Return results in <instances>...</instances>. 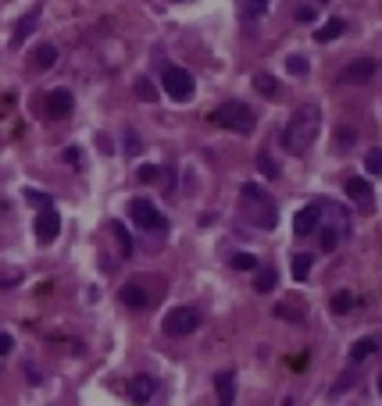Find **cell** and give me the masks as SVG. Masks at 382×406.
I'll return each instance as SVG.
<instances>
[{
  "label": "cell",
  "mask_w": 382,
  "mask_h": 406,
  "mask_svg": "<svg viewBox=\"0 0 382 406\" xmlns=\"http://www.w3.org/2000/svg\"><path fill=\"white\" fill-rule=\"evenodd\" d=\"M268 4H271V0H250V4H247V11H250L254 18H261V14L268 11Z\"/></svg>",
  "instance_id": "obj_36"
},
{
  "label": "cell",
  "mask_w": 382,
  "mask_h": 406,
  "mask_svg": "<svg viewBox=\"0 0 382 406\" xmlns=\"http://www.w3.org/2000/svg\"><path fill=\"white\" fill-rule=\"evenodd\" d=\"M258 171H261V175H268V179H279V175H283L279 164H275V157L268 154V150H258Z\"/></svg>",
  "instance_id": "obj_22"
},
{
  "label": "cell",
  "mask_w": 382,
  "mask_h": 406,
  "mask_svg": "<svg viewBox=\"0 0 382 406\" xmlns=\"http://www.w3.org/2000/svg\"><path fill=\"white\" fill-rule=\"evenodd\" d=\"M271 314L279 317V321H289V325H300V321H304V314H300V310H296V307H286V303H279Z\"/></svg>",
  "instance_id": "obj_26"
},
{
  "label": "cell",
  "mask_w": 382,
  "mask_h": 406,
  "mask_svg": "<svg viewBox=\"0 0 382 406\" xmlns=\"http://www.w3.org/2000/svg\"><path fill=\"white\" fill-rule=\"evenodd\" d=\"M161 85H164V93L172 97L175 103H186L189 97H193V75H189L186 68H175V64H168V68H164Z\"/></svg>",
  "instance_id": "obj_5"
},
{
  "label": "cell",
  "mask_w": 382,
  "mask_h": 406,
  "mask_svg": "<svg viewBox=\"0 0 382 406\" xmlns=\"http://www.w3.org/2000/svg\"><path fill=\"white\" fill-rule=\"evenodd\" d=\"M314 18H318V8H314V4L296 8V21H314Z\"/></svg>",
  "instance_id": "obj_35"
},
{
  "label": "cell",
  "mask_w": 382,
  "mask_h": 406,
  "mask_svg": "<svg viewBox=\"0 0 382 406\" xmlns=\"http://www.w3.org/2000/svg\"><path fill=\"white\" fill-rule=\"evenodd\" d=\"M154 389H157V381H154L151 374H136V378L129 381V399H133V403H151V399H154Z\"/></svg>",
  "instance_id": "obj_15"
},
{
  "label": "cell",
  "mask_w": 382,
  "mask_h": 406,
  "mask_svg": "<svg viewBox=\"0 0 382 406\" xmlns=\"http://www.w3.org/2000/svg\"><path fill=\"white\" fill-rule=\"evenodd\" d=\"M365 168H368V175H382V150H372L365 157Z\"/></svg>",
  "instance_id": "obj_33"
},
{
  "label": "cell",
  "mask_w": 382,
  "mask_h": 406,
  "mask_svg": "<svg viewBox=\"0 0 382 406\" xmlns=\"http://www.w3.org/2000/svg\"><path fill=\"white\" fill-rule=\"evenodd\" d=\"M157 175H161V168H157V164H140V171H136V179H140V182H157Z\"/></svg>",
  "instance_id": "obj_32"
},
{
  "label": "cell",
  "mask_w": 382,
  "mask_h": 406,
  "mask_svg": "<svg viewBox=\"0 0 382 406\" xmlns=\"http://www.w3.org/2000/svg\"><path fill=\"white\" fill-rule=\"evenodd\" d=\"M215 121L225 125V128H232L236 136H250L254 128H258V114H254L243 100H225L218 111H215Z\"/></svg>",
  "instance_id": "obj_3"
},
{
  "label": "cell",
  "mask_w": 382,
  "mask_h": 406,
  "mask_svg": "<svg viewBox=\"0 0 382 406\" xmlns=\"http://www.w3.org/2000/svg\"><path fill=\"white\" fill-rule=\"evenodd\" d=\"M286 72H289V75H296V79L307 75V61H304L300 54H289V57H286Z\"/></svg>",
  "instance_id": "obj_29"
},
{
  "label": "cell",
  "mask_w": 382,
  "mask_h": 406,
  "mask_svg": "<svg viewBox=\"0 0 382 406\" xmlns=\"http://www.w3.org/2000/svg\"><path fill=\"white\" fill-rule=\"evenodd\" d=\"M354 139H357L354 128H339V132H336V150H339V154H347V150L354 146Z\"/></svg>",
  "instance_id": "obj_28"
},
{
  "label": "cell",
  "mask_w": 382,
  "mask_h": 406,
  "mask_svg": "<svg viewBox=\"0 0 382 406\" xmlns=\"http://www.w3.org/2000/svg\"><path fill=\"white\" fill-rule=\"evenodd\" d=\"M240 196H243V203H247V210H250L254 225H258V228H275V218H279V210H275L271 196H268L261 185L243 182V185H240Z\"/></svg>",
  "instance_id": "obj_2"
},
{
  "label": "cell",
  "mask_w": 382,
  "mask_h": 406,
  "mask_svg": "<svg viewBox=\"0 0 382 406\" xmlns=\"http://www.w3.org/2000/svg\"><path fill=\"white\" fill-rule=\"evenodd\" d=\"M54 61H57V47H54V43H39V47L29 54L32 72H47V68H54Z\"/></svg>",
  "instance_id": "obj_16"
},
{
  "label": "cell",
  "mask_w": 382,
  "mask_h": 406,
  "mask_svg": "<svg viewBox=\"0 0 382 406\" xmlns=\"http://www.w3.org/2000/svg\"><path fill=\"white\" fill-rule=\"evenodd\" d=\"M375 72H379V61H372V57H357V61H350L347 68L336 75V82H339V85H365V82L375 79Z\"/></svg>",
  "instance_id": "obj_7"
},
{
  "label": "cell",
  "mask_w": 382,
  "mask_h": 406,
  "mask_svg": "<svg viewBox=\"0 0 382 406\" xmlns=\"http://www.w3.org/2000/svg\"><path fill=\"white\" fill-rule=\"evenodd\" d=\"M11 349H15V338H11L8 332H0V356H8Z\"/></svg>",
  "instance_id": "obj_37"
},
{
  "label": "cell",
  "mask_w": 382,
  "mask_h": 406,
  "mask_svg": "<svg viewBox=\"0 0 382 406\" xmlns=\"http://www.w3.org/2000/svg\"><path fill=\"white\" fill-rule=\"evenodd\" d=\"M322 228V203H307L293 214V232L296 235H311Z\"/></svg>",
  "instance_id": "obj_9"
},
{
  "label": "cell",
  "mask_w": 382,
  "mask_h": 406,
  "mask_svg": "<svg viewBox=\"0 0 382 406\" xmlns=\"http://www.w3.org/2000/svg\"><path fill=\"white\" fill-rule=\"evenodd\" d=\"M36 21H39V8H32L22 21H18V26H15V36H11V47L18 50V47H22V43H26V36H32V29H36Z\"/></svg>",
  "instance_id": "obj_18"
},
{
  "label": "cell",
  "mask_w": 382,
  "mask_h": 406,
  "mask_svg": "<svg viewBox=\"0 0 382 406\" xmlns=\"http://www.w3.org/2000/svg\"><path fill=\"white\" fill-rule=\"evenodd\" d=\"M32 228H36V243H39V246H50V243L57 239V232H61V218H57V210H54V207L39 210Z\"/></svg>",
  "instance_id": "obj_8"
},
{
  "label": "cell",
  "mask_w": 382,
  "mask_h": 406,
  "mask_svg": "<svg viewBox=\"0 0 382 406\" xmlns=\"http://www.w3.org/2000/svg\"><path fill=\"white\" fill-rule=\"evenodd\" d=\"M215 392H218V406H236V371H218Z\"/></svg>",
  "instance_id": "obj_11"
},
{
  "label": "cell",
  "mask_w": 382,
  "mask_h": 406,
  "mask_svg": "<svg viewBox=\"0 0 382 406\" xmlns=\"http://www.w3.org/2000/svg\"><path fill=\"white\" fill-rule=\"evenodd\" d=\"M275 282H279V271H275L271 264H258V271H254V292L268 296L275 289Z\"/></svg>",
  "instance_id": "obj_17"
},
{
  "label": "cell",
  "mask_w": 382,
  "mask_h": 406,
  "mask_svg": "<svg viewBox=\"0 0 382 406\" xmlns=\"http://www.w3.org/2000/svg\"><path fill=\"white\" fill-rule=\"evenodd\" d=\"M122 303L129 307V310H146V307H151V292H146L140 282H125V289H122Z\"/></svg>",
  "instance_id": "obj_14"
},
{
  "label": "cell",
  "mask_w": 382,
  "mask_h": 406,
  "mask_svg": "<svg viewBox=\"0 0 382 406\" xmlns=\"http://www.w3.org/2000/svg\"><path fill=\"white\" fill-rule=\"evenodd\" d=\"M250 85H254V90H258L265 100H279V97H283V85H279V79L268 75V72H254V75H250Z\"/></svg>",
  "instance_id": "obj_13"
},
{
  "label": "cell",
  "mask_w": 382,
  "mask_h": 406,
  "mask_svg": "<svg viewBox=\"0 0 382 406\" xmlns=\"http://www.w3.org/2000/svg\"><path fill=\"white\" fill-rule=\"evenodd\" d=\"M318 232H322V250L325 253L339 246V228H318Z\"/></svg>",
  "instance_id": "obj_31"
},
{
  "label": "cell",
  "mask_w": 382,
  "mask_h": 406,
  "mask_svg": "<svg viewBox=\"0 0 382 406\" xmlns=\"http://www.w3.org/2000/svg\"><path fill=\"white\" fill-rule=\"evenodd\" d=\"M347 196L354 203H361L365 210H372V203H375V192H372V182L368 179H347Z\"/></svg>",
  "instance_id": "obj_12"
},
{
  "label": "cell",
  "mask_w": 382,
  "mask_h": 406,
  "mask_svg": "<svg viewBox=\"0 0 382 406\" xmlns=\"http://www.w3.org/2000/svg\"><path fill=\"white\" fill-rule=\"evenodd\" d=\"M379 392H382V374H379Z\"/></svg>",
  "instance_id": "obj_38"
},
{
  "label": "cell",
  "mask_w": 382,
  "mask_h": 406,
  "mask_svg": "<svg viewBox=\"0 0 382 406\" xmlns=\"http://www.w3.org/2000/svg\"><path fill=\"white\" fill-rule=\"evenodd\" d=\"M161 328H164V335H172V338L193 335V332L200 328V310H197V307H172V310L164 314Z\"/></svg>",
  "instance_id": "obj_4"
},
{
  "label": "cell",
  "mask_w": 382,
  "mask_h": 406,
  "mask_svg": "<svg viewBox=\"0 0 382 406\" xmlns=\"http://www.w3.org/2000/svg\"><path fill=\"white\" fill-rule=\"evenodd\" d=\"M350 307H354V296L350 292H336L332 296V314H347Z\"/></svg>",
  "instance_id": "obj_30"
},
{
  "label": "cell",
  "mask_w": 382,
  "mask_h": 406,
  "mask_svg": "<svg viewBox=\"0 0 382 406\" xmlns=\"http://www.w3.org/2000/svg\"><path fill=\"white\" fill-rule=\"evenodd\" d=\"M232 267L236 271H258V256L254 253H236L232 256Z\"/></svg>",
  "instance_id": "obj_27"
},
{
  "label": "cell",
  "mask_w": 382,
  "mask_h": 406,
  "mask_svg": "<svg viewBox=\"0 0 382 406\" xmlns=\"http://www.w3.org/2000/svg\"><path fill=\"white\" fill-rule=\"evenodd\" d=\"M375 349H379V342H375L372 335H365V338H357L354 346H350V360H354V363H361V360H368Z\"/></svg>",
  "instance_id": "obj_20"
},
{
  "label": "cell",
  "mask_w": 382,
  "mask_h": 406,
  "mask_svg": "<svg viewBox=\"0 0 382 406\" xmlns=\"http://www.w3.org/2000/svg\"><path fill=\"white\" fill-rule=\"evenodd\" d=\"M125 143H129V146H125V154H133V157H136L140 150H143V143L136 139V132H133V128H125Z\"/></svg>",
  "instance_id": "obj_34"
},
{
  "label": "cell",
  "mask_w": 382,
  "mask_h": 406,
  "mask_svg": "<svg viewBox=\"0 0 382 406\" xmlns=\"http://www.w3.org/2000/svg\"><path fill=\"white\" fill-rule=\"evenodd\" d=\"M343 32H347V21H343V18H329L314 36H318V43H332V39H339Z\"/></svg>",
  "instance_id": "obj_19"
},
{
  "label": "cell",
  "mask_w": 382,
  "mask_h": 406,
  "mask_svg": "<svg viewBox=\"0 0 382 406\" xmlns=\"http://www.w3.org/2000/svg\"><path fill=\"white\" fill-rule=\"evenodd\" d=\"M111 235H115V239H118L122 253H125V256H129V253H133V239H129V232H125V225H122V221H111Z\"/></svg>",
  "instance_id": "obj_24"
},
{
  "label": "cell",
  "mask_w": 382,
  "mask_h": 406,
  "mask_svg": "<svg viewBox=\"0 0 382 406\" xmlns=\"http://www.w3.org/2000/svg\"><path fill=\"white\" fill-rule=\"evenodd\" d=\"M129 214H133V221L140 225V232H168V218L151 200H133Z\"/></svg>",
  "instance_id": "obj_6"
},
{
  "label": "cell",
  "mask_w": 382,
  "mask_h": 406,
  "mask_svg": "<svg viewBox=\"0 0 382 406\" xmlns=\"http://www.w3.org/2000/svg\"><path fill=\"white\" fill-rule=\"evenodd\" d=\"M72 107H75L72 90H50V97H47V114H50L54 121H65V118L72 114Z\"/></svg>",
  "instance_id": "obj_10"
},
{
  "label": "cell",
  "mask_w": 382,
  "mask_h": 406,
  "mask_svg": "<svg viewBox=\"0 0 382 406\" xmlns=\"http://www.w3.org/2000/svg\"><path fill=\"white\" fill-rule=\"evenodd\" d=\"M311 264H314L311 253H296L293 256V278H296V282H304V278L311 274Z\"/></svg>",
  "instance_id": "obj_23"
},
{
  "label": "cell",
  "mask_w": 382,
  "mask_h": 406,
  "mask_svg": "<svg viewBox=\"0 0 382 406\" xmlns=\"http://www.w3.org/2000/svg\"><path fill=\"white\" fill-rule=\"evenodd\" d=\"M22 196H26L29 203H36L39 210H47V207H54V196H47V192H39V189H22Z\"/></svg>",
  "instance_id": "obj_25"
},
{
  "label": "cell",
  "mask_w": 382,
  "mask_h": 406,
  "mask_svg": "<svg viewBox=\"0 0 382 406\" xmlns=\"http://www.w3.org/2000/svg\"><path fill=\"white\" fill-rule=\"evenodd\" d=\"M318 128H322V111L311 107V103L296 107L293 118L283 125V132H279L283 150H286V154H293V157H304L307 150H311V143L318 139Z\"/></svg>",
  "instance_id": "obj_1"
},
{
  "label": "cell",
  "mask_w": 382,
  "mask_h": 406,
  "mask_svg": "<svg viewBox=\"0 0 382 406\" xmlns=\"http://www.w3.org/2000/svg\"><path fill=\"white\" fill-rule=\"evenodd\" d=\"M133 90H136V97H140L143 103H157V100H161V93L154 90V82L146 79V75H140V79H136V85H133Z\"/></svg>",
  "instance_id": "obj_21"
}]
</instances>
